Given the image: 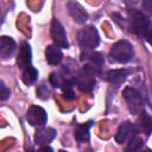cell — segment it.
<instances>
[{
  "instance_id": "23",
  "label": "cell",
  "mask_w": 152,
  "mask_h": 152,
  "mask_svg": "<svg viewBox=\"0 0 152 152\" xmlns=\"http://www.w3.org/2000/svg\"><path fill=\"white\" fill-rule=\"evenodd\" d=\"M11 96V91L10 89L5 86V83L2 81H0V101H5Z\"/></svg>"
},
{
  "instance_id": "9",
  "label": "cell",
  "mask_w": 152,
  "mask_h": 152,
  "mask_svg": "<svg viewBox=\"0 0 152 152\" xmlns=\"http://www.w3.org/2000/svg\"><path fill=\"white\" fill-rule=\"evenodd\" d=\"M66 8H68V12H69L70 17H71L77 24H84V23L88 20V18H89L88 12H87V11L84 10V7H83L81 4H78L77 1H74V0L69 1V2L66 4Z\"/></svg>"
},
{
  "instance_id": "3",
  "label": "cell",
  "mask_w": 152,
  "mask_h": 152,
  "mask_svg": "<svg viewBox=\"0 0 152 152\" xmlns=\"http://www.w3.org/2000/svg\"><path fill=\"white\" fill-rule=\"evenodd\" d=\"M77 42L83 50H94L100 44V36L97 30L91 25L82 27L77 32Z\"/></svg>"
},
{
  "instance_id": "17",
  "label": "cell",
  "mask_w": 152,
  "mask_h": 152,
  "mask_svg": "<svg viewBox=\"0 0 152 152\" xmlns=\"http://www.w3.org/2000/svg\"><path fill=\"white\" fill-rule=\"evenodd\" d=\"M91 127V121L83 124V125H78L76 131H75V139L78 142H83V141H88L89 140V128Z\"/></svg>"
},
{
  "instance_id": "16",
  "label": "cell",
  "mask_w": 152,
  "mask_h": 152,
  "mask_svg": "<svg viewBox=\"0 0 152 152\" xmlns=\"http://www.w3.org/2000/svg\"><path fill=\"white\" fill-rule=\"evenodd\" d=\"M23 82L26 86H32L33 83H36L37 78H38V71L36 68H33L32 65H28L26 68L23 69Z\"/></svg>"
},
{
  "instance_id": "22",
  "label": "cell",
  "mask_w": 152,
  "mask_h": 152,
  "mask_svg": "<svg viewBox=\"0 0 152 152\" xmlns=\"http://www.w3.org/2000/svg\"><path fill=\"white\" fill-rule=\"evenodd\" d=\"M37 96L42 100H46L50 97V90L48 89V87L45 84L39 86V88L37 89Z\"/></svg>"
},
{
  "instance_id": "1",
  "label": "cell",
  "mask_w": 152,
  "mask_h": 152,
  "mask_svg": "<svg viewBox=\"0 0 152 152\" xmlns=\"http://www.w3.org/2000/svg\"><path fill=\"white\" fill-rule=\"evenodd\" d=\"M101 68L91 65V64H86L74 77V84L77 86V88L82 91L89 93L94 89L95 83H96V76L101 74Z\"/></svg>"
},
{
  "instance_id": "11",
  "label": "cell",
  "mask_w": 152,
  "mask_h": 152,
  "mask_svg": "<svg viewBox=\"0 0 152 152\" xmlns=\"http://www.w3.org/2000/svg\"><path fill=\"white\" fill-rule=\"evenodd\" d=\"M31 61H32L31 46L27 42H23L20 48H19V53L17 57V64L20 69H24V68L31 65Z\"/></svg>"
},
{
  "instance_id": "12",
  "label": "cell",
  "mask_w": 152,
  "mask_h": 152,
  "mask_svg": "<svg viewBox=\"0 0 152 152\" xmlns=\"http://www.w3.org/2000/svg\"><path fill=\"white\" fill-rule=\"evenodd\" d=\"M132 71L128 69H115V70H108L103 74V78L113 84H121L127 76L131 74Z\"/></svg>"
},
{
  "instance_id": "25",
  "label": "cell",
  "mask_w": 152,
  "mask_h": 152,
  "mask_svg": "<svg viewBox=\"0 0 152 152\" xmlns=\"http://www.w3.org/2000/svg\"><path fill=\"white\" fill-rule=\"evenodd\" d=\"M40 150H44V151H52V148L50 146H44V147H40Z\"/></svg>"
},
{
  "instance_id": "13",
  "label": "cell",
  "mask_w": 152,
  "mask_h": 152,
  "mask_svg": "<svg viewBox=\"0 0 152 152\" xmlns=\"http://www.w3.org/2000/svg\"><path fill=\"white\" fill-rule=\"evenodd\" d=\"M17 49V43L12 37L1 36L0 37V56L8 58L11 57Z\"/></svg>"
},
{
  "instance_id": "15",
  "label": "cell",
  "mask_w": 152,
  "mask_h": 152,
  "mask_svg": "<svg viewBox=\"0 0 152 152\" xmlns=\"http://www.w3.org/2000/svg\"><path fill=\"white\" fill-rule=\"evenodd\" d=\"M81 61L82 62H87L88 64L95 65L101 68L103 64V56L97 52V51H93V50H86L81 53Z\"/></svg>"
},
{
  "instance_id": "4",
  "label": "cell",
  "mask_w": 152,
  "mask_h": 152,
  "mask_svg": "<svg viewBox=\"0 0 152 152\" xmlns=\"http://www.w3.org/2000/svg\"><path fill=\"white\" fill-rule=\"evenodd\" d=\"M131 31L138 36H142L150 42L151 38V23L147 15L142 12L134 11L131 17Z\"/></svg>"
},
{
  "instance_id": "21",
  "label": "cell",
  "mask_w": 152,
  "mask_h": 152,
  "mask_svg": "<svg viewBox=\"0 0 152 152\" xmlns=\"http://www.w3.org/2000/svg\"><path fill=\"white\" fill-rule=\"evenodd\" d=\"M63 82H64V78H63V76L59 72H52L50 75V83H51L52 87L61 88V86H62Z\"/></svg>"
},
{
  "instance_id": "18",
  "label": "cell",
  "mask_w": 152,
  "mask_h": 152,
  "mask_svg": "<svg viewBox=\"0 0 152 152\" xmlns=\"http://www.w3.org/2000/svg\"><path fill=\"white\" fill-rule=\"evenodd\" d=\"M140 128L139 131L141 129L147 137L151 134V131H152V120H151V116L145 110H141L140 113Z\"/></svg>"
},
{
  "instance_id": "20",
  "label": "cell",
  "mask_w": 152,
  "mask_h": 152,
  "mask_svg": "<svg viewBox=\"0 0 152 152\" xmlns=\"http://www.w3.org/2000/svg\"><path fill=\"white\" fill-rule=\"evenodd\" d=\"M128 145H127V150H131V151H137V150H140L141 146H142V139L139 138V135H134L128 141Z\"/></svg>"
},
{
  "instance_id": "2",
  "label": "cell",
  "mask_w": 152,
  "mask_h": 152,
  "mask_svg": "<svg viewBox=\"0 0 152 152\" xmlns=\"http://www.w3.org/2000/svg\"><path fill=\"white\" fill-rule=\"evenodd\" d=\"M109 57L116 63H127L134 57V50L128 40H119L113 44L109 51Z\"/></svg>"
},
{
  "instance_id": "14",
  "label": "cell",
  "mask_w": 152,
  "mask_h": 152,
  "mask_svg": "<svg viewBox=\"0 0 152 152\" xmlns=\"http://www.w3.org/2000/svg\"><path fill=\"white\" fill-rule=\"evenodd\" d=\"M45 58H46V62L49 64L58 65L63 59V53H62L61 48L55 45V44L49 45L45 50Z\"/></svg>"
},
{
  "instance_id": "5",
  "label": "cell",
  "mask_w": 152,
  "mask_h": 152,
  "mask_svg": "<svg viewBox=\"0 0 152 152\" xmlns=\"http://www.w3.org/2000/svg\"><path fill=\"white\" fill-rule=\"evenodd\" d=\"M122 96L127 102L128 109L132 114H138L142 110V96L135 88L126 87L122 91Z\"/></svg>"
},
{
  "instance_id": "7",
  "label": "cell",
  "mask_w": 152,
  "mask_h": 152,
  "mask_svg": "<svg viewBox=\"0 0 152 152\" xmlns=\"http://www.w3.org/2000/svg\"><path fill=\"white\" fill-rule=\"evenodd\" d=\"M137 134H139L138 126L129 121H125L119 126V128L115 133V141L118 144H124V142H127L132 137H134Z\"/></svg>"
},
{
  "instance_id": "8",
  "label": "cell",
  "mask_w": 152,
  "mask_h": 152,
  "mask_svg": "<svg viewBox=\"0 0 152 152\" xmlns=\"http://www.w3.org/2000/svg\"><path fill=\"white\" fill-rule=\"evenodd\" d=\"M26 119H27V121L31 126L42 127L48 121V114H46L44 108H42L39 106H31L27 109Z\"/></svg>"
},
{
  "instance_id": "6",
  "label": "cell",
  "mask_w": 152,
  "mask_h": 152,
  "mask_svg": "<svg viewBox=\"0 0 152 152\" xmlns=\"http://www.w3.org/2000/svg\"><path fill=\"white\" fill-rule=\"evenodd\" d=\"M50 34H51V39L55 43V45H57L59 48H63V49L69 48V42H68V38H66L65 30H64L63 25L61 24V21L56 18L52 19Z\"/></svg>"
},
{
  "instance_id": "19",
  "label": "cell",
  "mask_w": 152,
  "mask_h": 152,
  "mask_svg": "<svg viewBox=\"0 0 152 152\" xmlns=\"http://www.w3.org/2000/svg\"><path fill=\"white\" fill-rule=\"evenodd\" d=\"M74 87H75V84H74V81L72 80H64V82L61 86V89L63 90V96L68 101H71V100H74L76 97Z\"/></svg>"
},
{
  "instance_id": "10",
  "label": "cell",
  "mask_w": 152,
  "mask_h": 152,
  "mask_svg": "<svg viewBox=\"0 0 152 152\" xmlns=\"http://www.w3.org/2000/svg\"><path fill=\"white\" fill-rule=\"evenodd\" d=\"M56 129L51 128V127H39L36 133H34V142L39 146H43V145H48L50 144L55 137H56Z\"/></svg>"
},
{
  "instance_id": "24",
  "label": "cell",
  "mask_w": 152,
  "mask_h": 152,
  "mask_svg": "<svg viewBox=\"0 0 152 152\" xmlns=\"http://www.w3.org/2000/svg\"><path fill=\"white\" fill-rule=\"evenodd\" d=\"M151 8H152V0H145V2H144V10L146 12H150Z\"/></svg>"
}]
</instances>
